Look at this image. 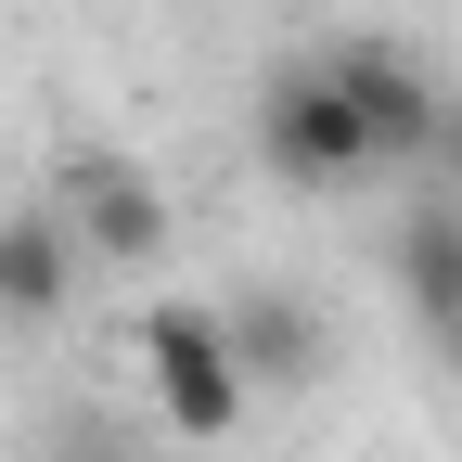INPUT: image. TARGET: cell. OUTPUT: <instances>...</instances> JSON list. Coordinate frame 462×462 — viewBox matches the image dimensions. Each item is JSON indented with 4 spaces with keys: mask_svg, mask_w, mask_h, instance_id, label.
Returning a JSON list of instances; mask_svg holds the SVG:
<instances>
[{
    "mask_svg": "<svg viewBox=\"0 0 462 462\" xmlns=\"http://www.w3.org/2000/svg\"><path fill=\"white\" fill-rule=\"evenodd\" d=\"M142 385H154V411L180 424V437H231L245 424V360H231V321L218 309H142Z\"/></svg>",
    "mask_w": 462,
    "mask_h": 462,
    "instance_id": "cell-2",
    "label": "cell"
},
{
    "mask_svg": "<svg viewBox=\"0 0 462 462\" xmlns=\"http://www.w3.org/2000/svg\"><path fill=\"white\" fill-rule=\"evenodd\" d=\"M437 167H449V180H462V103L437 116Z\"/></svg>",
    "mask_w": 462,
    "mask_h": 462,
    "instance_id": "cell-9",
    "label": "cell"
},
{
    "mask_svg": "<svg viewBox=\"0 0 462 462\" xmlns=\"http://www.w3.org/2000/svg\"><path fill=\"white\" fill-rule=\"evenodd\" d=\"M78 231H65V206H26V218H0V321H51L78 296Z\"/></svg>",
    "mask_w": 462,
    "mask_h": 462,
    "instance_id": "cell-6",
    "label": "cell"
},
{
    "mask_svg": "<svg viewBox=\"0 0 462 462\" xmlns=\"http://www.w3.org/2000/svg\"><path fill=\"white\" fill-rule=\"evenodd\" d=\"M257 167H270L282 193H346V180H373V167H385L373 129H360V103H346V78L321 65V51L257 90Z\"/></svg>",
    "mask_w": 462,
    "mask_h": 462,
    "instance_id": "cell-1",
    "label": "cell"
},
{
    "mask_svg": "<svg viewBox=\"0 0 462 462\" xmlns=\"http://www.w3.org/2000/svg\"><path fill=\"white\" fill-rule=\"evenodd\" d=\"M385 270H398L411 334L462 360V206H411V218H398V245H385Z\"/></svg>",
    "mask_w": 462,
    "mask_h": 462,
    "instance_id": "cell-5",
    "label": "cell"
},
{
    "mask_svg": "<svg viewBox=\"0 0 462 462\" xmlns=\"http://www.w3.org/2000/svg\"><path fill=\"white\" fill-rule=\"evenodd\" d=\"M51 206H65V231H78L90 257H116V270H142V257L167 245V193L142 180L129 154H78V167H65V193H51Z\"/></svg>",
    "mask_w": 462,
    "mask_h": 462,
    "instance_id": "cell-4",
    "label": "cell"
},
{
    "mask_svg": "<svg viewBox=\"0 0 462 462\" xmlns=\"http://www.w3.org/2000/svg\"><path fill=\"white\" fill-rule=\"evenodd\" d=\"M218 321H231V360H245V385H309V373H321V309H309V296H270V282H245Z\"/></svg>",
    "mask_w": 462,
    "mask_h": 462,
    "instance_id": "cell-7",
    "label": "cell"
},
{
    "mask_svg": "<svg viewBox=\"0 0 462 462\" xmlns=\"http://www.w3.org/2000/svg\"><path fill=\"white\" fill-rule=\"evenodd\" d=\"M321 65L346 78V103H360V129H373L385 167H437V116H449V90H437L398 39H334Z\"/></svg>",
    "mask_w": 462,
    "mask_h": 462,
    "instance_id": "cell-3",
    "label": "cell"
},
{
    "mask_svg": "<svg viewBox=\"0 0 462 462\" xmlns=\"http://www.w3.org/2000/svg\"><path fill=\"white\" fill-rule=\"evenodd\" d=\"M51 462H142V449L116 437V424H65V449H51Z\"/></svg>",
    "mask_w": 462,
    "mask_h": 462,
    "instance_id": "cell-8",
    "label": "cell"
},
{
    "mask_svg": "<svg viewBox=\"0 0 462 462\" xmlns=\"http://www.w3.org/2000/svg\"><path fill=\"white\" fill-rule=\"evenodd\" d=\"M180 462H193V449H180Z\"/></svg>",
    "mask_w": 462,
    "mask_h": 462,
    "instance_id": "cell-10",
    "label": "cell"
}]
</instances>
